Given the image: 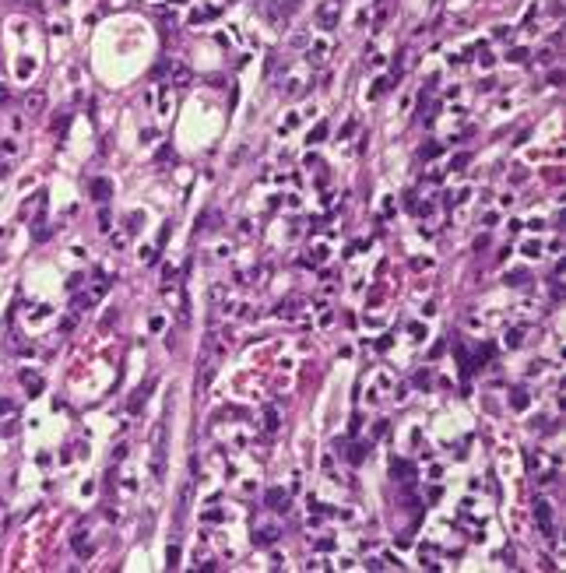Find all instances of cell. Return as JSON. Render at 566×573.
<instances>
[{
    "mask_svg": "<svg viewBox=\"0 0 566 573\" xmlns=\"http://www.w3.org/2000/svg\"><path fill=\"white\" fill-rule=\"evenodd\" d=\"M510 404L520 412V408H528V390H514V398H510Z\"/></svg>",
    "mask_w": 566,
    "mask_h": 573,
    "instance_id": "obj_12",
    "label": "cell"
},
{
    "mask_svg": "<svg viewBox=\"0 0 566 573\" xmlns=\"http://www.w3.org/2000/svg\"><path fill=\"white\" fill-rule=\"evenodd\" d=\"M524 253H528V257H538L542 246H538V243H528V246H524Z\"/></svg>",
    "mask_w": 566,
    "mask_h": 573,
    "instance_id": "obj_26",
    "label": "cell"
},
{
    "mask_svg": "<svg viewBox=\"0 0 566 573\" xmlns=\"http://www.w3.org/2000/svg\"><path fill=\"white\" fill-rule=\"evenodd\" d=\"M552 60H556L552 50H542V53H538V64H552Z\"/></svg>",
    "mask_w": 566,
    "mask_h": 573,
    "instance_id": "obj_23",
    "label": "cell"
},
{
    "mask_svg": "<svg viewBox=\"0 0 566 573\" xmlns=\"http://www.w3.org/2000/svg\"><path fill=\"white\" fill-rule=\"evenodd\" d=\"M166 559H169V570H176V566H180V545H169Z\"/></svg>",
    "mask_w": 566,
    "mask_h": 573,
    "instance_id": "obj_15",
    "label": "cell"
},
{
    "mask_svg": "<svg viewBox=\"0 0 566 573\" xmlns=\"http://www.w3.org/2000/svg\"><path fill=\"white\" fill-rule=\"evenodd\" d=\"M267 510H274V514H285V510H289V492L267 489Z\"/></svg>",
    "mask_w": 566,
    "mask_h": 573,
    "instance_id": "obj_5",
    "label": "cell"
},
{
    "mask_svg": "<svg viewBox=\"0 0 566 573\" xmlns=\"http://www.w3.org/2000/svg\"><path fill=\"white\" fill-rule=\"evenodd\" d=\"M274 538H278V531H274V527H260V531L253 535V545H260V549H267V545H271Z\"/></svg>",
    "mask_w": 566,
    "mask_h": 573,
    "instance_id": "obj_9",
    "label": "cell"
},
{
    "mask_svg": "<svg viewBox=\"0 0 566 573\" xmlns=\"http://www.w3.org/2000/svg\"><path fill=\"white\" fill-rule=\"evenodd\" d=\"M366 454H369V447H362V443H355V447H352V454H348V461H352V464H359V461H362Z\"/></svg>",
    "mask_w": 566,
    "mask_h": 573,
    "instance_id": "obj_14",
    "label": "cell"
},
{
    "mask_svg": "<svg viewBox=\"0 0 566 573\" xmlns=\"http://www.w3.org/2000/svg\"><path fill=\"white\" fill-rule=\"evenodd\" d=\"M528 281V275L524 271H514V275H506V285H524Z\"/></svg>",
    "mask_w": 566,
    "mask_h": 573,
    "instance_id": "obj_19",
    "label": "cell"
},
{
    "mask_svg": "<svg viewBox=\"0 0 566 573\" xmlns=\"http://www.w3.org/2000/svg\"><path fill=\"white\" fill-rule=\"evenodd\" d=\"M152 471L155 478L166 475V426H155V447H152Z\"/></svg>",
    "mask_w": 566,
    "mask_h": 573,
    "instance_id": "obj_2",
    "label": "cell"
},
{
    "mask_svg": "<svg viewBox=\"0 0 566 573\" xmlns=\"http://www.w3.org/2000/svg\"><path fill=\"white\" fill-rule=\"evenodd\" d=\"M21 383H25L28 390H32V394H39V390H42V380H39L35 373H21Z\"/></svg>",
    "mask_w": 566,
    "mask_h": 573,
    "instance_id": "obj_11",
    "label": "cell"
},
{
    "mask_svg": "<svg viewBox=\"0 0 566 573\" xmlns=\"http://www.w3.org/2000/svg\"><path fill=\"white\" fill-rule=\"evenodd\" d=\"M99 222H102V225H99V229H102V232H109V211H106V208H102V211H99Z\"/></svg>",
    "mask_w": 566,
    "mask_h": 573,
    "instance_id": "obj_22",
    "label": "cell"
},
{
    "mask_svg": "<svg viewBox=\"0 0 566 573\" xmlns=\"http://www.w3.org/2000/svg\"><path fill=\"white\" fill-rule=\"evenodd\" d=\"M0 148H4V152H7V155H14V152H18V144H14L11 138H7V141H0Z\"/></svg>",
    "mask_w": 566,
    "mask_h": 573,
    "instance_id": "obj_25",
    "label": "cell"
},
{
    "mask_svg": "<svg viewBox=\"0 0 566 573\" xmlns=\"http://www.w3.org/2000/svg\"><path fill=\"white\" fill-rule=\"evenodd\" d=\"M169 85L190 88V85H193V70H190L187 64H180V60H169Z\"/></svg>",
    "mask_w": 566,
    "mask_h": 573,
    "instance_id": "obj_3",
    "label": "cell"
},
{
    "mask_svg": "<svg viewBox=\"0 0 566 573\" xmlns=\"http://www.w3.org/2000/svg\"><path fill=\"white\" fill-rule=\"evenodd\" d=\"M25 113H28V116H39V113H46V92H39V88L25 92Z\"/></svg>",
    "mask_w": 566,
    "mask_h": 573,
    "instance_id": "obj_4",
    "label": "cell"
},
{
    "mask_svg": "<svg viewBox=\"0 0 566 573\" xmlns=\"http://www.w3.org/2000/svg\"><path fill=\"white\" fill-rule=\"evenodd\" d=\"M436 155H440V144H433V141H429L426 148H419V158H426V162H429V158H436Z\"/></svg>",
    "mask_w": 566,
    "mask_h": 573,
    "instance_id": "obj_13",
    "label": "cell"
},
{
    "mask_svg": "<svg viewBox=\"0 0 566 573\" xmlns=\"http://www.w3.org/2000/svg\"><path fill=\"white\" fill-rule=\"evenodd\" d=\"M152 387H155V380H148V383H144V390H137V394H134V398H130V412H137V408H141V404L148 401V390H152Z\"/></svg>",
    "mask_w": 566,
    "mask_h": 573,
    "instance_id": "obj_10",
    "label": "cell"
},
{
    "mask_svg": "<svg viewBox=\"0 0 566 573\" xmlns=\"http://www.w3.org/2000/svg\"><path fill=\"white\" fill-rule=\"evenodd\" d=\"M506 60H510V64H524V60H528V50H510V56H506Z\"/></svg>",
    "mask_w": 566,
    "mask_h": 573,
    "instance_id": "obj_20",
    "label": "cell"
},
{
    "mask_svg": "<svg viewBox=\"0 0 566 573\" xmlns=\"http://www.w3.org/2000/svg\"><path fill=\"white\" fill-rule=\"evenodd\" d=\"M324 138H327V123H317V127H313V134H309V141H313V144H320Z\"/></svg>",
    "mask_w": 566,
    "mask_h": 573,
    "instance_id": "obj_17",
    "label": "cell"
},
{
    "mask_svg": "<svg viewBox=\"0 0 566 573\" xmlns=\"http://www.w3.org/2000/svg\"><path fill=\"white\" fill-rule=\"evenodd\" d=\"M317 25H320V28H334V25H338V4H324V7L317 11Z\"/></svg>",
    "mask_w": 566,
    "mask_h": 573,
    "instance_id": "obj_6",
    "label": "cell"
},
{
    "mask_svg": "<svg viewBox=\"0 0 566 573\" xmlns=\"http://www.w3.org/2000/svg\"><path fill=\"white\" fill-rule=\"evenodd\" d=\"M264 418H267V422H264L267 429H278V412H274V408H267V415H264Z\"/></svg>",
    "mask_w": 566,
    "mask_h": 573,
    "instance_id": "obj_21",
    "label": "cell"
},
{
    "mask_svg": "<svg viewBox=\"0 0 566 573\" xmlns=\"http://www.w3.org/2000/svg\"><path fill=\"white\" fill-rule=\"evenodd\" d=\"M468 162H471V155H468V152H461V155H454V158H450V169H464Z\"/></svg>",
    "mask_w": 566,
    "mask_h": 573,
    "instance_id": "obj_16",
    "label": "cell"
},
{
    "mask_svg": "<svg viewBox=\"0 0 566 573\" xmlns=\"http://www.w3.org/2000/svg\"><path fill=\"white\" fill-rule=\"evenodd\" d=\"M88 187H92V197H95L99 204H106V201L113 197V183H109V179H92Z\"/></svg>",
    "mask_w": 566,
    "mask_h": 573,
    "instance_id": "obj_7",
    "label": "cell"
},
{
    "mask_svg": "<svg viewBox=\"0 0 566 573\" xmlns=\"http://www.w3.org/2000/svg\"><path fill=\"white\" fill-rule=\"evenodd\" d=\"M415 383H419V387H429V373H426V369H422V373H419V376H415Z\"/></svg>",
    "mask_w": 566,
    "mask_h": 573,
    "instance_id": "obj_27",
    "label": "cell"
},
{
    "mask_svg": "<svg viewBox=\"0 0 566 573\" xmlns=\"http://www.w3.org/2000/svg\"><path fill=\"white\" fill-rule=\"evenodd\" d=\"M534 524H538L542 538H549V541L556 538V521H552V506H549L545 500H534Z\"/></svg>",
    "mask_w": 566,
    "mask_h": 573,
    "instance_id": "obj_1",
    "label": "cell"
},
{
    "mask_svg": "<svg viewBox=\"0 0 566 573\" xmlns=\"http://www.w3.org/2000/svg\"><path fill=\"white\" fill-rule=\"evenodd\" d=\"M11 412H14V404H11V401H0V415H11Z\"/></svg>",
    "mask_w": 566,
    "mask_h": 573,
    "instance_id": "obj_28",
    "label": "cell"
},
{
    "mask_svg": "<svg viewBox=\"0 0 566 573\" xmlns=\"http://www.w3.org/2000/svg\"><path fill=\"white\" fill-rule=\"evenodd\" d=\"M4 102H11V88H7L4 81H0V105H4Z\"/></svg>",
    "mask_w": 566,
    "mask_h": 573,
    "instance_id": "obj_24",
    "label": "cell"
},
{
    "mask_svg": "<svg viewBox=\"0 0 566 573\" xmlns=\"http://www.w3.org/2000/svg\"><path fill=\"white\" fill-rule=\"evenodd\" d=\"M391 475H397V482H408L415 475V464L412 461H391Z\"/></svg>",
    "mask_w": 566,
    "mask_h": 573,
    "instance_id": "obj_8",
    "label": "cell"
},
{
    "mask_svg": "<svg viewBox=\"0 0 566 573\" xmlns=\"http://www.w3.org/2000/svg\"><path fill=\"white\" fill-rule=\"evenodd\" d=\"M11 173V165H7V158H0V176H7Z\"/></svg>",
    "mask_w": 566,
    "mask_h": 573,
    "instance_id": "obj_29",
    "label": "cell"
},
{
    "mask_svg": "<svg viewBox=\"0 0 566 573\" xmlns=\"http://www.w3.org/2000/svg\"><path fill=\"white\" fill-rule=\"evenodd\" d=\"M520 341H524V334H520V330H510V334H506V348H520Z\"/></svg>",
    "mask_w": 566,
    "mask_h": 573,
    "instance_id": "obj_18",
    "label": "cell"
}]
</instances>
